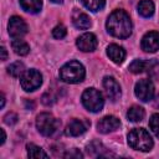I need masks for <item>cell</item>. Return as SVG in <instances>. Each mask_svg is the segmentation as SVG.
Wrapping results in <instances>:
<instances>
[{
	"mask_svg": "<svg viewBox=\"0 0 159 159\" xmlns=\"http://www.w3.org/2000/svg\"><path fill=\"white\" fill-rule=\"evenodd\" d=\"M26 149H27V155L30 158H47V153L39 145L34 144V143H30L26 145Z\"/></svg>",
	"mask_w": 159,
	"mask_h": 159,
	"instance_id": "44dd1931",
	"label": "cell"
},
{
	"mask_svg": "<svg viewBox=\"0 0 159 159\" xmlns=\"http://www.w3.org/2000/svg\"><path fill=\"white\" fill-rule=\"evenodd\" d=\"M89 127V122L88 120H83V119H72L66 129H65V133L66 135H70V137H78L81 134H83L87 128Z\"/></svg>",
	"mask_w": 159,
	"mask_h": 159,
	"instance_id": "30bf717a",
	"label": "cell"
},
{
	"mask_svg": "<svg viewBox=\"0 0 159 159\" xmlns=\"http://www.w3.org/2000/svg\"><path fill=\"white\" fill-rule=\"evenodd\" d=\"M11 47H12L14 52L16 55H20V56H25L30 51V46L21 39H15L12 41V43H11Z\"/></svg>",
	"mask_w": 159,
	"mask_h": 159,
	"instance_id": "ffe728a7",
	"label": "cell"
},
{
	"mask_svg": "<svg viewBox=\"0 0 159 159\" xmlns=\"http://www.w3.org/2000/svg\"><path fill=\"white\" fill-rule=\"evenodd\" d=\"M145 116L144 109L140 106H132L128 112H127V117L130 122H140Z\"/></svg>",
	"mask_w": 159,
	"mask_h": 159,
	"instance_id": "d6986e66",
	"label": "cell"
},
{
	"mask_svg": "<svg viewBox=\"0 0 159 159\" xmlns=\"http://www.w3.org/2000/svg\"><path fill=\"white\" fill-rule=\"evenodd\" d=\"M142 48L145 52H155L159 50V32L149 31L142 39Z\"/></svg>",
	"mask_w": 159,
	"mask_h": 159,
	"instance_id": "7c38bea8",
	"label": "cell"
},
{
	"mask_svg": "<svg viewBox=\"0 0 159 159\" xmlns=\"http://www.w3.org/2000/svg\"><path fill=\"white\" fill-rule=\"evenodd\" d=\"M128 144L140 152H149L153 148V139L144 128H135L128 134Z\"/></svg>",
	"mask_w": 159,
	"mask_h": 159,
	"instance_id": "3957f363",
	"label": "cell"
},
{
	"mask_svg": "<svg viewBox=\"0 0 159 159\" xmlns=\"http://www.w3.org/2000/svg\"><path fill=\"white\" fill-rule=\"evenodd\" d=\"M107 55L114 63H122L125 58V51L123 50V47L116 43H112L107 47Z\"/></svg>",
	"mask_w": 159,
	"mask_h": 159,
	"instance_id": "9a60e30c",
	"label": "cell"
},
{
	"mask_svg": "<svg viewBox=\"0 0 159 159\" xmlns=\"http://www.w3.org/2000/svg\"><path fill=\"white\" fill-rule=\"evenodd\" d=\"M0 52H1V61H5V60L7 58V52H6V48L2 46V47L0 48Z\"/></svg>",
	"mask_w": 159,
	"mask_h": 159,
	"instance_id": "4dcf8cb0",
	"label": "cell"
},
{
	"mask_svg": "<svg viewBox=\"0 0 159 159\" xmlns=\"http://www.w3.org/2000/svg\"><path fill=\"white\" fill-rule=\"evenodd\" d=\"M5 139H6V135H5V130H4V129H1V144H4Z\"/></svg>",
	"mask_w": 159,
	"mask_h": 159,
	"instance_id": "1f68e13d",
	"label": "cell"
},
{
	"mask_svg": "<svg viewBox=\"0 0 159 159\" xmlns=\"http://www.w3.org/2000/svg\"><path fill=\"white\" fill-rule=\"evenodd\" d=\"M149 127L153 130V133L159 138V113H155L149 119Z\"/></svg>",
	"mask_w": 159,
	"mask_h": 159,
	"instance_id": "484cf974",
	"label": "cell"
},
{
	"mask_svg": "<svg viewBox=\"0 0 159 159\" xmlns=\"http://www.w3.org/2000/svg\"><path fill=\"white\" fill-rule=\"evenodd\" d=\"M4 122H5L6 124H9V125H12V124H15V123L17 122V116H16L14 112H10V113H7V114L4 117Z\"/></svg>",
	"mask_w": 159,
	"mask_h": 159,
	"instance_id": "f1b7e54d",
	"label": "cell"
},
{
	"mask_svg": "<svg viewBox=\"0 0 159 159\" xmlns=\"http://www.w3.org/2000/svg\"><path fill=\"white\" fill-rule=\"evenodd\" d=\"M58 125L60 122L50 113H40L36 118V128L45 137L52 135L57 130Z\"/></svg>",
	"mask_w": 159,
	"mask_h": 159,
	"instance_id": "5b68a950",
	"label": "cell"
},
{
	"mask_svg": "<svg viewBox=\"0 0 159 159\" xmlns=\"http://www.w3.org/2000/svg\"><path fill=\"white\" fill-rule=\"evenodd\" d=\"M9 35L12 39H21L27 32V25L20 16H12L9 21Z\"/></svg>",
	"mask_w": 159,
	"mask_h": 159,
	"instance_id": "ba28073f",
	"label": "cell"
},
{
	"mask_svg": "<svg viewBox=\"0 0 159 159\" xmlns=\"http://www.w3.org/2000/svg\"><path fill=\"white\" fill-rule=\"evenodd\" d=\"M103 87H104L106 93H107V96L109 97L111 101L116 102L117 99H119V97H120V86L113 77L106 76L103 78Z\"/></svg>",
	"mask_w": 159,
	"mask_h": 159,
	"instance_id": "8fae6325",
	"label": "cell"
},
{
	"mask_svg": "<svg viewBox=\"0 0 159 159\" xmlns=\"http://www.w3.org/2000/svg\"><path fill=\"white\" fill-rule=\"evenodd\" d=\"M4 104H5V96L1 94V107H4Z\"/></svg>",
	"mask_w": 159,
	"mask_h": 159,
	"instance_id": "836d02e7",
	"label": "cell"
},
{
	"mask_svg": "<svg viewBox=\"0 0 159 159\" xmlns=\"http://www.w3.org/2000/svg\"><path fill=\"white\" fill-rule=\"evenodd\" d=\"M97 37L91 34V32H86L83 35H81L77 41H76V45L77 47L83 51V52H91V51H94L96 47H97Z\"/></svg>",
	"mask_w": 159,
	"mask_h": 159,
	"instance_id": "9c48e42d",
	"label": "cell"
},
{
	"mask_svg": "<svg viewBox=\"0 0 159 159\" xmlns=\"http://www.w3.org/2000/svg\"><path fill=\"white\" fill-rule=\"evenodd\" d=\"M107 31L118 39H127L132 34V21L124 10H114L107 19Z\"/></svg>",
	"mask_w": 159,
	"mask_h": 159,
	"instance_id": "6da1fadb",
	"label": "cell"
},
{
	"mask_svg": "<svg viewBox=\"0 0 159 159\" xmlns=\"http://www.w3.org/2000/svg\"><path fill=\"white\" fill-rule=\"evenodd\" d=\"M63 157H66V158H82V154L78 149H72L68 153H66Z\"/></svg>",
	"mask_w": 159,
	"mask_h": 159,
	"instance_id": "f546056e",
	"label": "cell"
},
{
	"mask_svg": "<svg viewBox=\"0 0 159 159\" xmlns=\"http://www.w3.org/2000/svg\"><path fill=\"white\" fill-rule=\"evenodd\" d=\"M82 103L89 112H99L103 108L104 99L102 93L96 88H87L82 93Z\"/></svg>",
	"mask_w": 159,
	"mask_h": 159,
	"instance_id": "277c9868",
	"label": "cell"
},
{
	"mask_svg": "<svg viewBox=\"0 0 159 159\" xmlns=\"http://www.w3.org/2000/svg\"><path fill=\"white\" fill-rule=\"evenodd\" d=\"M154 107L159 108V94L157 96V98H155V101H154Z\"/></svg>",
	"mask_w": 159,
	"mask_h": 159,
	"instance_id": "d6a6232c",
	"label": "cell"
},
{
	"mask_svg": "<svg viewBox=\"0 0 159 159\" xmlns=\"http://www.w3.org/2000/svg\"><path fill=\"white\" fill-rule=\"evenodd\" d=\"M144 71L148 73V76L150 78H158L159 77V61H157L154 58L147 61Z\"/></svg>",
	"mask_w": 159,
	"mask_h": 159,
	"instance_id": "7402d4cb",
	"label": "cell"
},
{
	"mask_svg": "<svg viewBox=\"0 0 159 159\" xmlns=\"http://www.w3.org/2000/svg\"><path fill=\"white\" fill-rule=\"evenodd\" d=\"M7 72H9V75H11L12 77H20V76H22V73L25 72V66H24V63L20 62V61L12 62V63L7 67Z\"/></svg>",
	"mask_w": 159,
	"mask_h": 159,
	"instance_id": "603a6c76",
	"label": "cell"
},
{
	"mask_svg": "<svg viewBox=\"0 0 159 159\" xmlns=\"http://www.w3.org/2000/svg\"><path fill=\"white\" fill-rule=\"evenodd\" d=\"M72 22H73V25L77 27V29H80V30H87L89 26H91V19H89V16L87 15V14H84V12H82V11H80V10H75L73 11V14H72Z\"/></svg>",
	"mask_w": 159,
	"mask_h": 159,
	"instance_id": "5bb4252c",
	"label": "cell"
},
{
	"mask_svg": "<svg viewBox=\"0 0 159 159\" xmlns=\"http://www.w3.org/2000/svg\"><path fill=\"white\" fill-rule=\"evenodd\" d=\"M119 125H120V122L117 117L106 116L97 123V129L101 133H109V132H113V130L118 129Z\"/></svg>",
	"mask_w": 159,
	"mask_h": 159,
	"instance_id": "4fadbf2b",
	"label": "cell"
},
{
	"mask_svg": "<svg viewBox=\"0 0 159 159\" xmlns=\"http://www.w3.org/2000/svg\"><path fill=\"white\" fill-rule=\"evenodd\" d=\"M50 1H52V2H55V4H61L63 0H50Z\"/></svg>",
	"mask_w": 159,
	"mask_h": 159,
	"instance_id": "e575fe53",
	"label": "cell"
},
{
	"mask_svg": "<svg viewBox=\"0 0 159 159\" xmlns=\"http://www.w3.org/2000/svg\"><path fill=\"white\" fill-rule=\"evenodd\" d=\"M134 93L135 96L143 101V102H148L150 99H153L154 96V86L149 80H140L135 83L134 87Z\"/></svg>",
	"mask_w": 159,
	"mask_h": 159,
	"instance_id": "52a82bcc",
	"label": "cell"
},
{
	"mask_svg": "<svg viewBox=\"0 0 159 159\" xmlns=\"http://www.w3.org/2000/svg\"><path fill=\"white\" fill-rule=\"evenodd\" d=\"M87 153L89 155H93V157H104V155H108V154H106V148L98 140H93V142H91L87 145Z\"/></svg>",
	"mask_w": 159,
	"mask_h": 159,
	"instance_id": "e0dca14e",
	"label": "cell"
},
{
	"mask_svg": "<svg viewBox=\"0 0 159 159\" xmlns=\"http://www.w3.org/2000/svg\"><path fill=\"white\" fill-rule=\"evenodd\" d=\"M55 101H56V97H55L52 93H50V92H47V93H45V94L42 96V103L46 104V106L53 104Z\"/></svg>",
	"mask_w": 159,
	"mask_h": 159,
	"instance_id": "83f0119b",
	"label": "cell"
},
{
	"mask_svg": "<svg viewBox=\"0 0 159 159\" xmlns=\"http://www.w3.org/2000/svg\"><path fill=\"white\" fill-rule=\"evenodd\" d=\"M66 34H67V30H66V27L63 26V25H57L53 30H52V36L55 37V39H58V40H61V39H63L65 36H66Z\"/></svg>",
	"mask_w": 159,
	"mask_h": 159,
	"instance_id": "4316f807",
	"label": "cell"
},
{
	"mask_svg": "<svg viewBox=\"0 0 159 159\" xmlns=\"http://www.w3.org/2000/svg\"><path fill=\"white\" fill-rule=\"evenodd\" d=\"M86 71L82 63L78 61H70L65 63L60 70V77L63 82L67 83H78L84 78Z\"/></svg>",
	"mask_w": 159,
	"mask_h": 159,
	"instance_id": "7a4b0ae2",
	"label": "cell"
},
{
	"mask_svg": "<svg viewBox=\"0 0 159 159\" xmlns=\"http://www.w3.org/2000/svg\"><path fill=\"white\" fill-rule=\"evenodd\" d=\"M21 7L30 12V14H37L42 7V0H19Z\"/></svg>",
	"mask_w": 159,
	"mask_h": 159,
	"instance_id": "2e32d148",
	"label": "cell"
},
{
	"mask_svg": "<svg viewBox=\"0 0 159 159\" xmlns=\"http://www.w3.org/2000/svg\"><path fill=\"white\" fill-rule=\"evenodd\" d=\"M138 12L143 17H150L154 14V4L152 0H140L138 4Z\"/></svg>",
	"mask_w": 159,
	"mask_h": 159,
	"instance_id": "ac0fdd59",
	"label": "cell"
},
{
	"mask_svg": "<svg viewBox=\"0 0 159 159\" xmlns=\"http://www.w3.org/2000/svg\"><path fill=\"white\" fill-rule=\"evenodd\" d=\"M42 83V76L36 70H27L22 73L20 78V84L26 92L37 89Z\"/></svg>",
	"mask_w": 159,
	"mask_h": 159,
	"instance_id": "8992f818",
	"label": "cell"
},
{
	"mask_svg": "<svg viewBox=\"0 0 159 159\" xmlns=\"http://www.w3.org/2000/svg\"><path fill=\"white\" fill-rule=\"evenodd\" d=\"M81 2L91 11H99L104 7V0H81Z\"/></svg>",
	"mask_w": 159,
	"mask_h": 159,
	"instance_id": "cb8c5ba5",
	"label": "cell"
},
{
	"mask_svg": "<svg viewBox=\"0 0 159 159\" xmlns=\"http://www.w3.org/2000/svg\"><path fill=\"white\" fill-rule=\"evenodd\" d=\"M144 68H145V62L142 60H134L129 65V71L132 73H140L144 71Z\"/></svg>",
	"mask_w": 159,
	"mask_h": 159,
	"instance_id": "d4e9b609",
	"label": "cell"
}]
</instances>
